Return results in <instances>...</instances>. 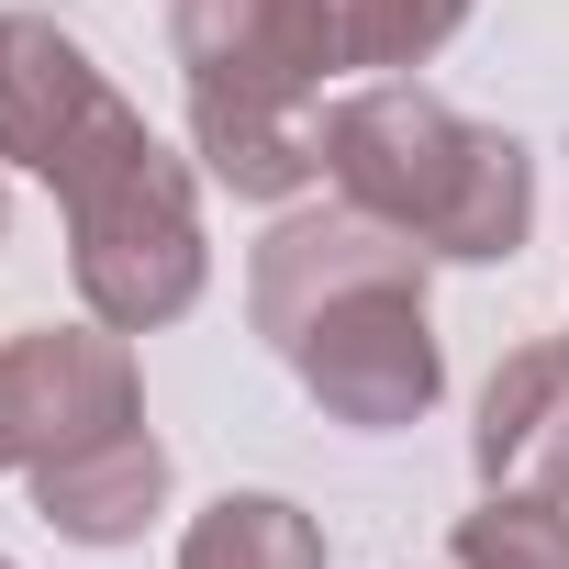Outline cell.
<instances>
[{
	"mask_svg": "<svg viewBox=\"0 0 569 569\" xmlns=\"http://www.w3.org/2000/svg\"><path fill=\"white\" fill-rule=\"evenodd\" d=\"M0 569H12V558H0Z\"/></svg>",
	"mask_w": 569,
	"mask_h": 569,
	"instance_id": "obj_15",
	"label": "cell"
},
{
	"mask_svg": "<svg viewBox=\"0 0 569 569\" xmlns=\"http://www.w3.org/2000/svg\"><path fill=\"white\" fill-rule=\"evenodd\" d=\"M168 46L190 90V157L234 201H291L325 179L313 101L347 68L336 0H168Z\"/></svg>",
	"mask_w": 569,
	"mask_h": 569,
	"instance_id": "obj_2",
	"label": "cell"
},
{
	"mask_svg": "<svg viewBox=\"0 0 569 569\" xmlns=\"http://www.w3.org/2000/svg\"><path fill=\"white\" fill-rule=\"evenodd\" d=\"M0 234H12V201H0Z\"/></svg>",
	"mask_w": 569,
	"mask_h": 569,
	"instance_id": "obj_14",
	"label": "cell"
},
{
	"mask_svg": "<svg viewBox=\"0 0 569 569\" xmlns=\"http://www.w3.org/2000/svg\"><path fill=\"white\" fill-rule=\"evenodd\" d=\"M57 212H68V279L79 302L123 336H157L201 302L212 279V234H201V168L179 146H157L146 123L112 134L90 168L57 179Z\"/></svg>",
	"mask_w": 569,
	"mask_h": 569,
	"instance_id": "obj_3",
	"label": "cell"
},
{
	"mask_svg": "<svg viewBox=\"0 0 569 569\" xmlns=\"http://www.w3.org/2000/svg\"><path fill=\"white\" fill-rule=\"evenodd\" d=\"M458 569H569V502L491 491L480 513H458Z\"/></svg>",
	"mask_w": 569,
	"mask_h": 569,
	"instance_id": "obj_12",
	"label": "cell"
},
{
	"mask_svg": "<svg viewBox=\"0 0 569 569\" xmlns=\"http://www.w3.org/2000/svg\"><path fill=\"white\" fill-rule=\"evenodd\" d=\"M34 480V513L68 536V547H134L157 513H168V447L134 425L112 447H79L57 469H23Z\"/></svg>",
	"mask_w": 569,
	"mask_h": 569,
	"instance_id": "obj_9",
	"label": "cell"
},
{
	"mask_svg": "<svg viewBox=\"0 0 569 569\" xmlns=\"http://www.w3.org/2000/svg\"><path fill=\"white\" fill-rule=\"evenodd\" d=\"M425 268H436V257H425L413 234H391L380 212H358V201H336V212H279V223L257 234V257H246V313H257L268 347H291L325 302L369 291V279H425Z\"/></svg>",
	"mask_w": 569,
	"mask_h": 569,
	"instance_id": "obj_7",
	"label": "cell"
},
{
	"mask_svg": "<svg viewBox=\"0 0 569 569\" xmlns=\"http://www.w3.org/2000/svg\"><path fill=\"white\" fill-rule=\"evenodd\" d=\"M469 458H480V491H547V502H569V347H513L480 380Z\"/></svg>",
	"mask_w": 569,
	"mask_h": 569,
	"instance_id": "obj_8",
	"label": "cell"
},
{
	"mask_svg": "<svg viewBox=\"0 0 569 569\" xmlns=\"http://www.w3.org/2000/svg\"><path fill=\"white\" fill-rule=\"evenodd\" d=\"M0 425H12V469H57L79 447H112L146 425L134 336L123 325H23L0 336Z\"/></svg>",
	"mask_w": 569,
	"mask_h": 569,
	"instance_id": "obj_5",
	"label": "cell"
},
{
	"mask_svg": "<svg viewBox=\"0 0 569 569\" xmlns=\"http://www.w3.org/2000/svg\"><path fill=\"white\" fill-rule=\"evenodd\" d=\"M134 123L146 112L101 79V57L57 12H0V168H34L57 190L68 168H90Z\"/></svg>",
	"mask_w": 569,
	"mask_h": 569,
	"instance_id": "obj_6",
	"label": "cell"
},
{
	"mask_svg": "<svg viewBox=\"0 0 569 569\" xmlns=\"http://www.w3.org/2000/svg\"><path fill=\"white\" fill-rule=\"evenodd\" d=\"M558 347H569V336H558Z\"/></svg>",
	"mask_w": 569,
	"mask_h": 569,
	"instance_id": "obj_16",
	"label": "cell"
},
{
	"mask_svg": "<svg viewBox=\"0 0 569 569\" xmlns=\"http://www.w3.org/2000/svg\"><path fill=\"white\" fill-rule=\"evenodd\" d=\"M469 12H480V0H336V34H347V68L402 79V68H425Z\"/></svg>",
	"mask_w": 569,
	"mask_h": 569,
	"instance_id": "obj_11",
	"label": "cell"
},
{
	"mask_svg": "<svg viewBox=\"0 0 569 569\" xmlns=\"http://www.w3.org/2000/svg\"><path fill=\"white\" fill-rule=\"evenodd\" d=\"M279 358H291V380H302L336 425H358V436H402V425H425L436 391H447V347H436V325H425V279H369V291L325 302Z\"/></svg>",
	"mask_w": 569,
	"mask_h": 569,
	"instance_id": "obj_4",
	"label": "cell"
},
{
	"mask_svg": "<svg viewBox=\"0 0 569 569\" xmlns=\"http://www.w3.org/2000/svg\"><path fill=\"white\" fill-rule=\"evenodd\" d=\"M313 157H325L336 201L380 212L391 234H413L447 268H502L536 234V157L502 123H469L413 79H369V90L325 101Z\"/></svg>",
	"mask_w": 569,
	"mask_h": 569,
	"instance_id": "obj_1",
	"label": "cell"
},
{
	"mask_svg": "<svg viewBox=\"0 0 569 569\" xmlns=\"http://www.w3.org/2000/svg\"><path fill=\"white\" fill-rule=\"evenodd\" d=\"M0 469H12V425H0Z\"/></svg>",
	"mask_w": 569,
	"mask_h": 569,
	"instance_id": "obj_13",
	"label": "cell"
},
{
	"mask_svg": "<svg viewBox=\"0 0 569 569\" xmlns=\"http://www.w3.org/2000/svg\"><path fill=\"white\" fill-rule=\"evenodd\" d=\"M179 569H325V525L279 491H223L179 525Z\"/></svg>",
	"mask_w": 569,
	"mask_h": 569,
	"instance_id": "obj_10",
	"label": "cell"
}]
</instances>
